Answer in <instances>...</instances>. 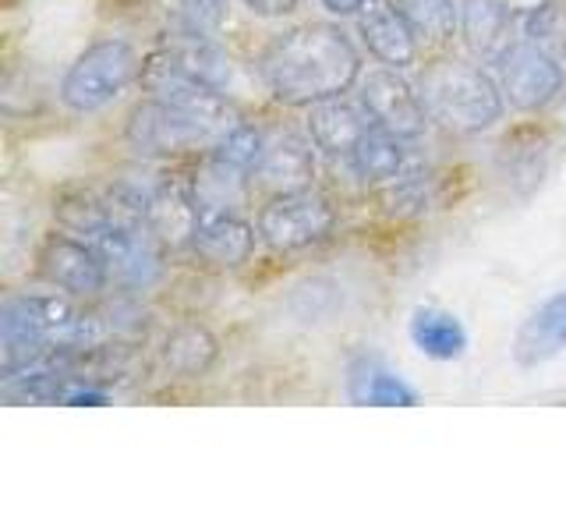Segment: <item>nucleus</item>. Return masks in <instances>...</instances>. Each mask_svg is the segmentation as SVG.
<instances>
[{"mask_svg": "<svg viewBox=\"0 0 566 531\" xmlns=\"http://www.w3.org/2000/svg\"><path fill=\"white\" fill-rule=\"evenodd\" d=\"M259 238L273 248V252H301L318 241H326L336 227V209L323 195L308 191H287L273 195L270 202L259 209Z\"/></svg>", "mask_w": 566, "mask_h": 531, "instance_id": "39448f33", "label": "nucleus"}, {"mask_svg": "<svg viewBox=\"0 0 566 531\" xmlns=\"http://www.w3.org/2000/svg\"><path fill=\"white\" fill-rule=\"evenodd\" d=\"M142 75L138 53L124 40H99L85 46L61 82V103L71 114H99L128 93V85Z\"/></svg>", "mask_w": 566, "mask_h": 531, "instance_id": "20e7f679", "label": "nucleus"}, {"mask_svg": "<svg viewBox=\"0 0 566 531\" xmlns=\"http://www.w3.org/2000/svg\"><path fill=\"white\" fill-rule=\"evenodd\" d=\"M503 8H510L517 18H531V14H538V11H545L553 0H500Z\"/></svg>", "mask_w": 566, "mask_h": 531, "instance_id": "cd10ccee", "label": "nucleus"}, {"mask_svg": "<svg viewBox=\"0 0 566 531\" xmlns=\"http://www.w3.org/2000/svg\"><path fill=\"white\" fill-rule=\"evenodd\" d=\"M358 100L365 103V111L371 114V121L379 124V128L394 132L400 138H418L429 128V114H424V106L418 100V88L400 79L397 67H376L368 71V75L358 79Z\"/></svg>", "mask_w": 566, "mask_h": 531, "instance_id": "6e6552de", "label": "nucleus"}, {"mask_svg": "<svg viewBox=\"0 0 566 531\" xmlns=\"http://www.w3.org/2000/svg\"><path fill=\"white\" fill-rule=\"evenodd\" d=\"M220 358V344L202 323H181L164 336V347H159V362L177 379H199L217 365Z\"/></svg>", "mask_w": 566, "mask_h": 531, "instance_id": "a211bd4d", "label": "nucleus"}, {"mask_svg": "<svg viewBox=\"0 0 566 531\" xmlns=\"http://www.w3.org/2000/svg\"><path fill=\"white\" fill-rule=\"evenodd\" d=\"M358 35L365 50L386 67L407 71L418 64V35L397 8V0H365L358 11Z\"/></svg>", "mask_w": 566, "mask_h": 531, "instance_id": "1a4fd4ad", "label": "nucleus"}, {"mask_svg": "<svg viewBox=\"0 0 566 531\" xmlns=\"http://www.w3.org/2000/svg\"><path fill=\"white\" fill-rule=\"evenodd\" d=\"M262 82L283 106H315L350 93L361 79V53L344 29L308 22L280 32L259 58Z\"/></svg>", "mask_w": 566, "mask_h": 531, "instance_id": "f257e3e1", "label": "nucleus"}, {"mask_svg": "<svg viewBox=\"0 0 566 531\" xmlns=\"http://www.w3.org/2000/svg\"><path fill=\"white\" fill-rule=\"evenodd\" d=\"M230 0H174L170 22L185 35H217L227 22Z\"/></svg>", "mask_w": 566, "mask_h": 531, "instance_id": "a878e982", "label": "nucleus"}, {"mask_svg": "<svg viewBox=\"0 0 566 531\" xmlns=\"http://www.w3.org/2000/svg\"><path fill=\"white\" fill-rule=\"evenodd\" d=\"M411 341L424 354V358L436 362H453L468 351V330L453 312L442 309H415L411 315Z\"/></svg>", "mask_w": 566, "mask_h": 531, "instance_id": "412c9836", "label": "nucleus"}, {"mask_svg": "<svg viewBox=\"0 0 566 531\" xmlns=\"http://www.w3.org/2000/svg\"><path fill=\"white\" fill-rule=\"evenodd\" d=\"M500 85H503L506 103L517 114H538L563 93L566 71L553 50H545L535 40H524L503 58Z\"/></svg>", "mask_w": 566, "mask_h": 531, "instance_id": "423d86ee", "label": "nucleus"}, {"mask_svg": "<svg viewBox=\"0 0 566 531\" xmlns=\"http://www.w3.org/2000/svg\"><path fill=\"white\" fill-rule=\"evenodd\" d=\"M67 376L50 365H35V368H25L18 372V376H8L4 379V400L8 404H64L67 397Z\"/></svg>", "mask_w": 566, "mask_h": 531, "instance_id": "5701e85b", "label": "nucleus"}, {"mask_svg": "<svg viewBox=\"0 0 566 531\" xmlns=\"http://www.w3.org/2000/svg\"><path fill=\"white\" fill-rule=\"evenodd\" d=\"M418 100L432 124L453 135L489 132L503 117V85L478 64L439 58L418 75Z\"/></svg>", "mask_w": 566, "mask_h": 531, "instance_id": "f03ea898", "label": "nucleus"}, {"mask_svg": "<svg viewBox=\"0 0 566 531\" xmlns=\"http://www.w3.org/2000/svg\"><path fill=\"white\" fill-rule=\"evenodd\" d=\"M238 117H212L188 111V106H174L167 100L146 96L124 124V138L128 146L149 159H177L191 153H212V146L223 138V132Z\"/></svg>", "mask_w": 566, "mask_h": 531, "instance_id": "7ed1b4c3", "label": "nucleus"}, {"mask_svg": "<svg viewBox=\"0 0 566 531\" xmlns=\"http://www.w3.org/2000/svg\"><path fill=\"white\" fill-rule=\"evenodd\" d=\"M255 235L259 227L248 223L241 212H217L206 217L195 230L191 256L212 266V270H238L255 252Z\"/></svg>", "mask_w": 566, "mask_h": 531, "instance_id": "2eb2a0df", "label": "nucleus"}, {"mask_svg": "<svg viewBox=\"0 0 566 531\" xmlns=\"http://www.w3.org/2000/svg\"><path fill=\"white\" fill-rule=\"evenodd\" d=\"M265 138L255 124H248V121H234L230 128L223 132V138L212 146V156H220V159H227V164H234V167H241V170H248V174H255V167H259V159H262V153H265Z\"/></svg>", "mask_w": 566, "mask_h": 531, "instance_id": "b1692460", "label": "nucleus"}, {"mask_svg": "<svg viewBox=\"0 0 566 531\" xmlns=\"http://www.w3.org/2000/svg\"><path fill=\"white\" fill-rule=\"evenodd\" d=\"M35 262H40V273L53 288H61L71 298H85V301H99L114 280L111 270H106V262L96 256V248L85 238H75L71 230H64V235H57V230L46 235Z\"/></svg>", "mask_w": 566, "mask_h": 531, "instance_id": "0eeeda50", "label": "nucleus"}, {"mask_svg": "<svg viewBox=\"0 0 566 531\" xmlns=\"http://www.w3.org/2000/svg\"><path fill=\"white\" fill-rule=\"evenodd\" d=\"M323 8L336 18H347V14H358L365 8V0H323Z\"/></svg>", "mask_w": 566, "mask_h": 531, "instance_id": "c85d7f7f", "label": "nucleus"}, {"mask_svg": "<svg viewBox=\"0 0 566 531\" xmlns=\"http://www.w3.org/2000/svg\"><path fill=\"white\" fill-rule=\"evenodd\" d=\"M188 181H191V195H195V202H199V212L206 220V217H217V212H241L244 199H248V188H252V174L206 153L202 167L195 170Z\"/></svg>", "mask_w": 566, "mask_h": 531, "instance_id": "f3484780", "label": "nucleus"}, {"mask_svg": "<svg viewBox=\"0 0 566 531\" xmlns=\"http://www.w3.org/2000/svg\"><path fill=\"white\" fill-rule=\"evenodd\" d=\"M371 128L376 121L365 111V103L347 100V93L308 106V138L329 156H350Z\"/></svg>", "mask_w": 566, "mask_h": 531, "instance_id": "4468645a", "label": "nucleus"}, {"mask_svg": "<svg viewBox=\"0 0 566 531\" xmlns=\"http://www.w3.org/2000/svg\"><path fill=\"white\" fill-rule=\"evenodd\" d=\"M382 206L394 217H421L432 206V177L429 174H403L397 181L382 185Z\"/></svg>", "mask_w": 566, "mask_h": 531, "instance_id": "393cba45", "label": "nucleus"}, {"mask_svg": "<svg viewBox=\"0 0 566 531\" xmlns=\"http://www.w3.org/2000/svg\"><path fill=\"white\" fill-rule=\"evenodd\" d=\"M397 8L411 22L418 40L429 46H442L460 29L457 0H397Z\"/></svg>", "mask_w": 566, "mask_h": 531, "instance_id": "4be33fe9", "label": "nucleus"}, {"mask_svg": "<svg viewBox=\"0 0 566 531\" xmlns=\"http://www.w3.org/2000/svg\"><path fill=\"white\" fill-rule=\"evenodd\" d=\"M199 223H202V212L191 195V181L159 177V185L149 195V206H146L149 235L164 248H191Z\"/></svg>", "mask_w": 566, "mask_h": 531, "instance_id": "9b49d317", "label": "nucleus"}, {"mask_svg": "<svg viewBox=\"0 0 566 531\" xmlns=\"http://www.w3.org/2000/svg\"><path fill=\"white\" fill-rule=\"evenodd\" d=\"M460 35L468 50L485 64H503L506 53L517 46V14L500 0H464L460 4Z\"/></svg>", "mask_w": 566, "mask_h": 531, "instance_id": "ddd939ff", "label": "nucleus"}, {"mask_svg": "<svg viewBox=\"0 0 566 531\" xmlns=\"http://www.w3.org/2000/svg\"><path fill=\"white\" fill-rule=\"evenodd\" d=\"M241 4L259 18H283L297 11V0H241Z\"/></svg>", "mask_w": 566, "mask_h": 531, "instance_id": "bb28decb", "label": "nucleus"}, {"mask_svg": "<svg viewBox=\"0 0 566 531\" xmlns=\"http://www.w3.org/2000/svg\"><path fill=\"white\" fill-rule=\"evenodd\" d=\"M146 64L164 67L170 75H181L188 82H199L223 93L230 85V58L212 43V35H185L174 32V40L164 43L159 50H153Z\"/></svg>", "mask_w": 566, "mask_h": 531, "instance_id": "9d476101", "label": "nucleus"}, {"mask_svg": "<svg viewBox=\"0 0 566 531\" xmlns=\"http://www.w3.org/2000/svg\"><path fill=\"white\" fill-rule=\"evenodd\" d=\"M315 142L301 138L294 132H283L280 138L265 142V153L259 159V167L252 174V181L259 188L273 191V195H287V191H308L315 181Z\"/></svg>", "mask_w": 566, "mask_h": 531, "instance_id": "f8f14e48", "label": "nucleus"}, {"mask_svg": "<svg viewBox=\"0 0 566 531\" xmlns=\"http://www.w3.org/2000/svg\"><path fill=\"white\" fill-rule=\"evenodd\" d=\"M566 347V291L545 298L542 305L531 312L517 336H513V358L524 368H535L553 362Z\"/></svg>", "mask_w": 566, "mask_h": 531, "instance_id": "dca6fc26", "label": "nucleus"}, {"mask_svg": "<svg viewBox=\"0 0 566 531\" xmlns=\"http://www.w3.org/2000/svg\"><path fill=\"white\" fill-rule=\"evenodd\" d=\"M347 397L354 404H371V407H415L418 389L407 386L397 372H389L379 358H361L350 365Z\"/></svg>", "mask_w": 566, "mask_h": 531, "instance_id": "aec40b11", "label": "nucleus"}, {"mask_svg": "<svg viewBox=\"0 0 566 531\" xmlns=\"http://www.w3.org/2000/svg\"><path fill=\"white\" fill-rule=\"evenodd\" d=\"M350 164L358 170L365 185H389L397 177L407 174V138L386 132V128H371L358 146L350 153Z\"/></svg>", "mask_w": 566, "mask_h": 531, "instance_id": "6ab92c4d", "label": "nucleus"}]
</instances>
